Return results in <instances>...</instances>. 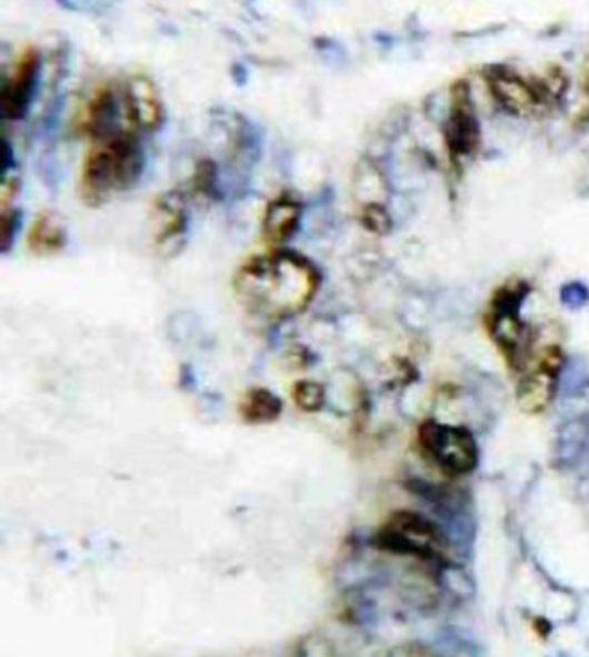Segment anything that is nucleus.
<instances>
[{"instance_id":"7ed1b4c3","label":"nucleus","mask_w":589,"mask_h":657,"mask_svg":"<svg viewBox=\"0 0 589 657\" xmlns=\"http://www.w3.org/2000/svg\"><path fill=\"white\" fill-rule=\"evenodd\" d=\"M527 281H507L491 297L486 313V327L507 366L520 375L528 368L536 352V331L520 318V308L528 297Z\"/></svg>"},{"instance_id":"a211bd4d","label":"nucleus","mask_w":589,"mask_h":657,"mask_svg":"<svg viewBox=\"0 0 589 657\" xmlns=\"http://www.w3.org/2000/svg\"><path fill=\"white\" fill-rule=\"evenodd\" d=\"M582 91H583V97H586V99H588V107H589V54H588V57L583 58Z\"/></svg>"},{"instance_id":"ddd939ff","label":"nucleus","mask_w":589,"mask_h":657,"mask_svg":"<svg viewBox=\"0 0 589 657\" xmlns=\"http://www.w3.org/2000/svg\"><path fill=\"white\" fill-rule=\"evenodd\" d=\"M282 414V400L263 387L246 390L239 402V416L244 424L266 425L277 421Z\"/></svg>"},{"instance_id":"f03ea898","label":"nucleus","mask_w":589,"mask_h":657,"mask_svg":"<svg viewBox=\"0 0 589 657\" xmlns=\"http://www.w3.org/2000/svg\"><path fill=\"white\" fill-rule=\"evenodd\" d=\"M137 133L134 129L120 128L92 141L81 171V195L87 205H104L141 179L144 152Z\"/></svg>"},{"instance_id":"dca6fc26","label":"nucleus","mask_w":589,"mask_h":657,"mask_svg":"<svg viewBox=\"0 0 589 657\" xmlns=\"http://www.w3.org/2000/svg\"><path fill=\"white\" fill-rule=\"evenodd\" d=\"M359 219H361V226L366 227L367 231H371V233L387 235L390 227H392V219H390L387 208L377 205V202L363 206Z\"/></svg>"},{"instance_id":"2eb2a0df","label":"nucleus","mask_w":589,"mask_h":657,"mask_svg":"<svg viewBox=\"0 0 589 657\" xmlns=\"http://www.w3.org/2000/svg\"><path fill=\"white\" fill-rule=\"evenodd\" d=\"M292 400L300 410L316 414L327 402V392H325L321 382L306 379V381L296 382L294 387H292Z\"/></svg>"},{"instance_id":"0eeeda50","label":"nucleus","mask_w":589,"mask_h":657,"mask_svg":"<svg viewBox=\"0 0 589 657\" xmlns=\"http://www.w3.org/2000/svg\"><path fill=\"white\" fill-rule=\"evenodd\" d=\"M482 83L491 102L511 118H536L548 113L541 102L532 76L509 64H488L482 68Z\"/></svg>"},{"instance_id":"f257e3e1","label":"nucleus","mask_w":589,"mask_h":657,"mask_svg":"<svg viewBox=\"0 0 589 657\" xmlns=\"http://www.w3.org/2000/svg\"><path fill=\"white\" fill-rule=\"evenodd\" d=\"M321 287V273L306 256L273 248L240 266L234 289L246 310L281 321L302 313Z\"/></svg>"},{"instance_id":"20e7f679","label":"nucleus","mask_w":589,"mask_h":657,"mask_svg":"<svg viewBox=\"0 0 589 657\" xmlns=\"http://www.w3.org/2000/svg\"><path fill=\"white\" fill-rule=\"evenodd\" d=\"M372 545L392 556L415 559L428 566H442L449 556L448 537L442 529L428 517L409 509L393 511L377 530Z\"/></svg>"},{"instance_id":"9b49d317","label":"nucleus","mask_w":589,"mask_h":657,"mask_svg":"<svg viewBox=\"0 0 589 657\" xmlns=\"http://www.w3.org/2000/svg\"><path fill=\"white\" fill-rule=\"evenodd\" d=\"M152 223H154V242L162 250L179 247V241L187 233V212L184 200L177 192H166L156 198L152 205Z\"/></svg>"},{"instance_id":"f3484780","label":"nucleus","mask_w":589,"mask_h":657,"mask_svg":"<svg viewBox=\"0 0 589 657\" xmlns=\"http://www.w3.org/2000/svg\"><path fill=\"white\" fill-rule=\"evenodd\" d=\"M18 219H20V213L12 210V208L2 210V252H7L8 241L12 242L16 227H18Z\"/></svg>"},{"instance_id":"6e6552de","label":"nucleus","mask_w":589,"mask_h":657,"mask_svg":"<svg viewBox=\"0 0 589 657\" xmlns=\"http://www.w3.org/2000/svg\"><path fill=\"white\" fill-rule=\"evenodd\" d=\"M562 364L565 356L559 345L536 348L528 368L519 375L517 402L520 410L530 416L548 410L557 392Z\"/></svg>"},{"instance_id":"f8f14e48","label":"nucleus","mask_w":589,"mask_h":657,"mask_svg":"<svg viewBox=\"0 0 589 657\" xmlns=\"http://www.w3.org/2000/svg\"><path fill=\"white\" fill-rule=\"evenodd\" d=\"M302 205L287 192H282L267 205L261 221V235L271 247L279 248L298 231Z\"/></svg>"},{"instance_id":"4468645a","label":"nucleus","mask_w":589,"mask_h":657,"mask_svg":"<svg viewBox=\"0 0 589 657\" xmlns=\"http://www.w3.org/2000/svg\"><path fill=\"white\" fill-rule=\"evenodd\" d=\"M66 245V231L50 212L37 213L29 227L28 247L36 255H54Z\"/></svg>"},{"instance_id":"39448f33","label":"nucleus","mask_w":589,"mask_h":657,"mask_svg":"<svg viewBox=\"0 0 589 657\" xmlns=\"http://www.w3.org/2000/svg\"><path fill=\"white\" fill-rule=\"evenodd\" d=\"M417 442L425 460L448 477H465L478 467L477 438L467 427L427 419L419 425Z\"/></svg>"},{"instance_id":"1a4fd4ad","label":"nucleus","mask_w":589,"mask_h":657,"mask_svg":"<svg viewBox=\"0 0 589 657\" xmlns=\"http://www.w3.org/2000/svg\"><path fill=\"white\" fill-rule=\"evenodd\" d=\"M41 70V57L33 47L21 52L12 73L4 79L0 104L4 120H21L28 112L29 102L36 92L37 78Z\"/></svg>"},{"instance_id":"9d476101","label":"nucleus","mask_w":589,"mask_h":657,"mask_svg":"<svg viewBox=\"0 0 589 657\" xmlns=\"http://www.w3.org/2000/svg\"><path fill=\"white\" fill-rule=\"evenodd\" d=\"M121 104L127 126L134 131H156L162 126V97L147 76L127 79L126 86L121 89Z\"/></svg>"},{"instance_id":"423d86ee","label":"nucleus","mask_w":589,"mask_h":657,"mask_svg":"<svg viewBox=\"0 0 589 657\" xmlns=\"http://www.w3.org/2000/svg\"><path fill=\"white\" fill-rule=\"evenodd\" d=\"M443 145L453 166L472 160L482 147V126L469 78H459L448 92V113L442 126Z\"/></svg>"}]
</instances>
